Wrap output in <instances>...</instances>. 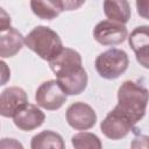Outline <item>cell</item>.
Segmentation results:
<instances>
[{"label": "cell", "mask_w": 149, "mask_h": 149, "mask_svg": "<svg viewBox=\"0 0 149 149\" xmlns=\"http://www.w3.org/2000/svg\"><path fill=\"white\" fill-rule=\"evenodd\" d=\"M24 44L44 61L54 59L63 49L59 35L47 26H37L24 37Z\"/></svg>", "instance_id": "3957f363"}, {"label": "cell", "mask_w": 149, "mask_h": 149, "mask_svg": "<svg viewBox=\"0 0 149 149\" xmlns=\"http://www.w3.org/2000/svg\"><path fill=\"white\" fill-rule=\"evenodd\" d=\"M133 126L132 121L114 107L101 121L100 130L107 139L116 141L126 137L133 130Z\"/></svg>", "instance_id": "52a82bcc"}, {"label": "cell", "mask_w": 149, "mask_h": 149, "mask_svg": "<svg viewBox=\"0 0 149 149\" xmlns=\"http://www.w3.org/2000/svg\"><path fill=\"white\" fill-rule=\"evenodd\" d=\"M148 101V88L135 81L126 80L118 90V104L115 108L126 115L133 125H135L143 119Z\"/></svg>", "instance_id": "7a4b0ae2"}, {"label": "cell", "mask_w": 149, "mask_h": 149, "mask_svg": "<svg viewBox=\"0 0 149 149\" xmlns=\"http://www.w3.org/2000/svg\"><path fill=\"white\" fill-rule=\"evenodd\" d=\"M35 101L37 106L47 111L59 109L66 101V93L59 86L57 79L43 81L35 92Z\"/></svg>", "instance_id": "5b68a950"}, {"label": "cell", "mask_w": 149, "mask_h": 149, "mask_svg": "<svg viewBox=\"0 0 149 149\" xmlns=\"http://www.w3.org/2000/svg\"><path fill=\"white\" fill-rule=\"evenodd\" d=\"M30 9L38 19L47 21L56 19L64 12L59 0H30Z\"/></svg>", "instance_id": "5bb4252c"}, {"label": "cell", "mask_w": 149, "mask_h": 149, "mask_svg": "<svg viewBox=\"0 0 149 149\" xmlns=\"http://www.w3.org/2000/svg\"><path fill=\"white\" fill-rule=\"evenodd\" d=\"M104 13L108 20L126 24L132 15L128 0H104Z\"/></svg>", "instance_id": "4fadbf2b"}, {"label": "cell", "mask_w": 149, "mask_h": 149, "mask_svg": "<svg viewBox=\"0 0 149 149\" xmlns=\"http://www.w3.org/2000/svg\"><path fill=\"white\" fill-rule=\"evenodd\" d=\"M72 147L76 149H100L102 143L100 139L90 132H80L71 137Z\"/></svg>", "instance_id": "2e32d148"}, {"label": "cell", "mask_w": 149, "mask_h": 149, "mask_svg": "<svg viewBox=\"0 0 149 149\" xmlns=\"http://www.w3.org/2000/svg\"><path fill=\"white\" fill-rule=\"evenodd\" d=\"M136 9L141 17L149 20V0H136Z\"/></svg>", "instance_id": "e0dca14e"}, {"label": "cell", "mask_w": 149, "mask_h": 149, "mask_svg": "<svg viewBox=\"0 0 149 149\" xmlns=\"http://www.w3.org/2000/svg\"><path fill=\"white\" fill-rule=\"evenodd\" d=\"M128 44L135 52L137 63L149 69V26H139L128 36Z\"/></svg>", "instance_id": "30bf717a"}, {"label": "cell", "mask_w": 149, "mask_h": 149, "mask_svg": "<svg viewBox=\"0 0 149 149\" xmlns=\"http://www.w3.org/2000/svg\"><path fill=\"white\" fill-rule=\"evenodd\" d=\"M49 66L66 95H78L86 88L88 77L83 68L81 56L74 49L64 48L54 59L49 61Z\"/></svg>", "instance_id": "6da1fadb"}, {"label": "cell", "mask_w": 149, "mask_h": 149, "mask_svg": "<svg viewBox=\"0 0 149 149\" xmlns=\"http://www.w3.org/2000/svg\"><path fill=\"white\" fill-rule=\"evenodd\" d=\"M27 104L28 97L22 87H7L0 95V114L3 118H13Z\"/></svg>", "instance_id": "9c48e42d"}, {"label": "cell", "mask_w": 149, "mask_h": 149, "mask_svg": "<svg viewBox=\"0 0 149 149\" xmlns=\"http://www.w3.org/2000/svg\"><path fill=\"white\" fill-rule=\"evenodd\" d=\"M132 148H149V136L140 135L134 137L132 142Z\"/></svg>", "instance_id": "d6986e66"}, {"label": "cell", "mask_w": 149, "mask_h": 149, "mask_svg": "<svg viewBox=\"0 0 149 149\" xmlns=\"http://www.w3.org/2000/svg\"><path fill=\"white\" fill-rule=\"evenodd\" d=\"M64 10L71 12V10H76L78 8H80L86 0H59Z\"/></svg>", "instance_id": "ac0fdd59"}, {"label": "cell", "mask_w": 149, "mask_h": 149, "mask_svg": "<svg viewBox=\"0 0 149 149\" xmlns=\"http://www.w3.org/2000/svg\"><path fill=\"white\" fill-rule=\"evenodd\" d=\"M93 37L101 45H116L128 38V29L123 23L102 20L94 27Z\"/></svg>", "instance_id": "8992f818"}, {"label": "cell", "mask_w": 149, "mask_h": 149, "mask_svg": "<svg viewBox=\"0 0 149 149\" xmlns=\"http://www.w3.org/2000/svg\"><path fill=\"white\" fill-rule=\"evenodd\" d=\"M31 149H64L65 143L61 134L54 130H43L33 136L30 142Z\"/></svg>", "instance_id": "9a60e30c"}, {"label": "cell", "mask_w": 149, "mask_h": 149, "mask_svg": "<svg viewBox=\"0 0 149 149\" xmlns=\"http://www.w3.org/2000/svg\"><path fill=\"white\" fill-rule=\"evenodd\" d=\"M94 65L101 78L113 80L127 71L129 58L125 50L111 48L97 56Z\"/></svg>", "instance_id": "277c9868"}, {"label": "cell", "mask_w": 149, "mask_h": 149, "mask_svg": "<svg viewBox=\"0 0 149 149\" xmlns=\"http://www.w3.org/2000/svg\"><path fill=\"white\" fill-rule=\"evenodd\" d=\"M44 120H45V114L36 105H33L29 102L24 105L13 116L14 125L23 132H31L41 127Z\"/></svg>", "instance_id": "8fae6325"}, {"label": "cell", "mask_w": 149, "mask_h": 149, "mask_svg": "<svg viewBox=\"0 0 149 149\" xmlns=\"http://www.w3.org/2000/svg\"><path fill=\"white\" fill-rule=\"evenodd\" d=\"M65 119L71 128L76 130H87L97 123V113L90 105L77 101L68 107Z\"/></svg>", "instance_id": "ba28073f"}, {"label": "cell", "mask_w": 149, "mask_h": 149, "mask_svg": "<svg viewBox=\"0 0 149 149\" xmlns=\"http://www.w3.org/2000/svg\"><path fill=\"white\" fill-rule=\"evenodd\" d=\"M24 36L13 27L0 30V56L1 58L14 57L23 47Z\"/></svg>", "instance_id": "7c38bea8"}]
</instances>
